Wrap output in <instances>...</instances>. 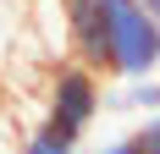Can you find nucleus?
Segmentation results:
<instances>
[{"mask_svg": "<svg viewBox=\"0 0 160 154\" xmlns=\"http://www.w3.org/2000/svg\"><path fill=\"white\" fill-rule=\"evenodd\" d=\"M17 154H78V143H72V138H61L55 127H44V121H39L28 138L17 143Z\"/></svg>", "mask_w": 160, "mask_h": 154, "instance_id": "nucleus-4", "label": "nucleus"}, {"mask_svg": "<svg viewBox=\"0 0 160 154\" xmlns=\"http://www.w3.org/2000/svg\"><path fill=\"white\" fill-rule=\"evenodd\" d=\"M132 149H138V154H160V110L144 116V127L132 132Z\"/></svg>", "mask_w": 160, "mask_h": 154, "instance_id": "nucleus-6", "label": "nucleus"}, {"mask_svg": "<svg viewBox=\"0 0 160 154\" xmlns=\"http://www.w3.org/2000/svg\"><path fill=\"white\" fill-rule=\"evenodd\" d=\"M94 154H138V149H132V138H111V143H99Z\"/></svg>", "mask_w": 160, "mask_h": 154, "instance_id": "nucleus-7", "label": "nucleus"}, {"mask_svg": "<svg viewBox=\"0 0 160 154\" xmlns=\"http://www.w3.org/2000/svg\"><path fill=\"white\" fill-rule=\"evenodd\" d=\"M105 11V50H111V66L105 77H122V83H138V77L160 72V22L149 17L144 0H99Z\"/></svg>", "mask_w": 160, "mask_h": 154, "instance_id": "nucleus-1", "label": "nucleus"}, {"mask_svg": "<svg viewBox=\"0 0 160 154\" xmlns=\"http://www.w3.org/2000/svg\"><path fill=\"white\" fill-rule=\"evenodd\" d=\"M122 105H127V110H160V77H138V83H127Z\"/></svg>", "mask_w": 160, "mask_h": 154, "instance_id": "nucleus-5", "label": "nucleus"}, {"mask_svg": "<svg viewBox=\"0 0 160 154\" xmlns=\"http://www.w3.org/2000/svg\"><path fill=\"white\" fill-rule=\"evenodd\" d=\"M144 6H149V17H155V22H160V0H144Z\"/></svg>", "mask_w": 160, "mask_h": 154, "instance_id": "nucleus-8", "label": "nucleus"}, {"mask_svg": "<svg viewBox=\"0 0 160 154\" xmlns=\"http://www.w3.org/2000/svg\"><path fill=\"white\" fill-rule=\"evenodd\" d=\"M105 110V94H99V77L88 66H55L50 72V94H44V127H55L61 138L83 143V132L94 127V116Z\"/></svg>", "mask_w": 160, "mask_h": 154, "instance_id": "nucleus-2", "label": "nucleus"}, {"mask_svg": "<svg viewBox=\"0 0 160 154\" xmlns=\"http://www.w3.org/2000/svg\"><path fill=\"white\" fill-rule=\"evenodd\" d=\"M61 28H66L72 61L88 66L94 77H105L111 50H105V11H99V0H61Z\"/></svg>", "mask_w": 160, "mask_h": 154, "instance_id": "nucleus-3", "label": "nucleus"}]
</instances>
